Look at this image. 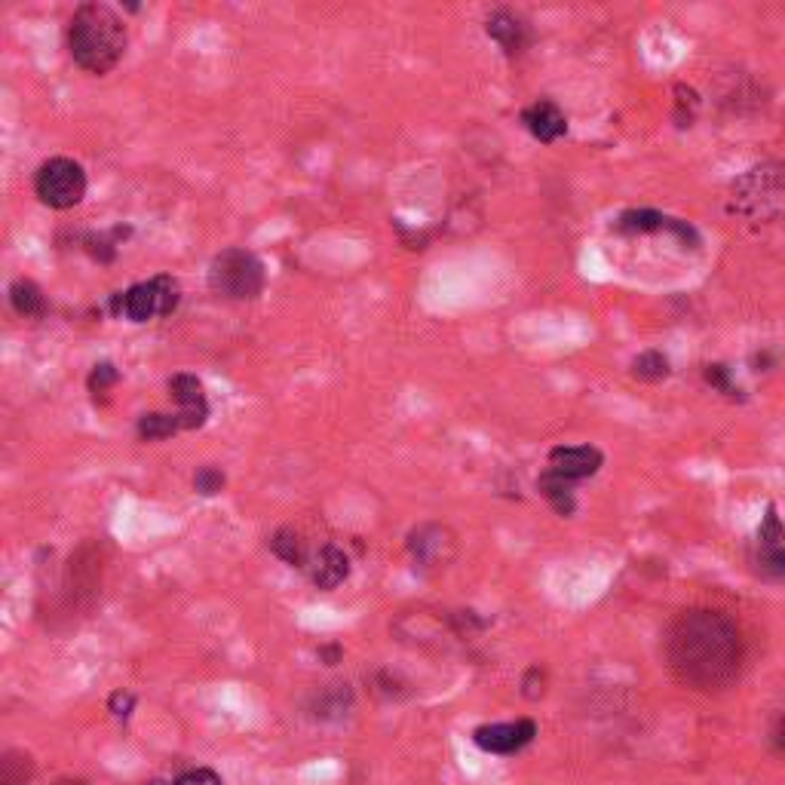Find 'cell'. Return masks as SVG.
<instances>
[{
  "label": "cell",
  "mask_w": 785,
  "mask_h": 785,
  "mask_svg": "<svg viewBox=\"0 0 785 785\" xmlns=\"http://www.w3.org/2000/svg\"><path fill=\"white\" fill-rule=\"evenodd\" d=\"M537 724L531 718L506 721V724H485L473 730V743L488 755H516L534 743Z\"/></svg>",
  "instance_id": "cell-8"
},
{
  "label": "cell",
  "mask_w": 785,
  "mask_h": 785,
  "mask_svg": "<svg viewBox=\"0 0 785 785\" xmlns=\"http://www.w3.org/2000/svg\"><path fill=\"white\" fill-rule=\"evenodd\" d=\"M773 749L779 755H785V718H779L776 727H773Z\"/></svg>",
  "instance_id": "cell-32"
},
{
  "label": "cell",
  "mask_w": 785,
  "mask_h": 785,
  "mask_svg": "<svg viewBox=\"0 0 785 785\" xmlns=\"http://www.w3.org/2000/svg\"><path fill=\"white\" fill-rule=\"evenodd\" d=\"M181 301V286L175 276L160 273L148 283H135L126 292L111 295V313L117 319H129V322H151L157 316H169Z\"/></svg>",
  "instance_id": "cell-5"
},
{
  "label": "cell",
  "mask_w": 785,
  "mask_h": 785,
  "mask_svg": "<svg viewBox=\"0 0 785 785\" xmlns=\"http://www.w3.org/2000/svg\"><path fill=\"white\" fill-rule=\"evenodd\" d=\"M169 393L178 402V418L184 424V430H197L206 424L209 418V402H206V390L200 384V378L194 375H172L169 378Z\"/></svg>",
  "instance_id": "cell-11"
},
{
  "label": "cell",
  "mask_w": 785,
  "mask_h": 785,
  "mask_svg": "<svg viewBox=\"0 0 785 785\" xmlns=\"http://www.w3.org/2000/svg\"><path fill=\"white\" fill-rule=\"evenodd\" d=\"M675 120H678V126H690V120H694V111L700 108V96L690 86H684V83H678L675 86Z\"/></svg>",
  "instance_id": "cell-26"
},
{
  "label": "cell",
  "mask_w": 785,
  "mask_h": 785,
  "mask_svg": "<svg viewBox=\"0 0 785 785\" xmlns=\"http://www.w3.org/2000/svg\"><path fill=\"white\" fill-rule=\"evenodd\" d=\"M703 378H706V384H709V387H715L718 393H724V396H730V399L740 396V387H733V381H730V368H727V365H721V362H715V365H706ZM740 399H743V396H740Z\"/></svg>",
  "instance_id": "cell-27"
},
{
  "label": "cell",
  "mask_w": 785,
  "mask_h": 785,
  "mask_svg": "<svg viewBox=\"0 0 785 785\" xmlns=\"http://www.w3.org/2000/svg\"><path fill=\"white\" fill-rule=\"evenodd\" d=\"M752 565L764 580H785V546H758Z\"/></svg>",
  "instance_id": "cell-22"
},
{
  "label": "cell",
  "mask_w": 785,
  "mask_h": 785,
  "mask_svg": "<svg viewBox=\"0 0 785 785\" xmlns=\"http://www.w3.org/2000/svg\"><path fill=\"white\" fill-rule=\"evenodd\" d=\"M86 169L71 157H50L34 172V194L50 209H74L86 197Z\"/></svg>",
  "instance_id": "cell-6"
},
{
  "label": "cell",
  "mask_w": 785,
  "mask_h": 785,
  "mask_svg": "<svg viewBox=\"0 0 785 785\" xmlns=\"http://www.w3.org/2000/svg\"><path fill=\"white\" fill-rule=\"evenodd\" d=\"M522 694L528 700H540L546 694V672L540 666H531L522 678Z\"/></svg>",
  "instance_id": "cell-29"
},
{
  "label": "cell",
  "mask_w": 785,
  "mask_h": 785,
  "mask_svg": "<svg viewBox=\"0 0 785 785\" xmlns=\"http://www.w3.org/2000/svg\"><path fill=\"white\" fill-rule=\"evenodd\" d=\"M666 221L669 218L654 209H629L617 218V230H623V234H651V230H663Z\"/></svg>",
  "instance_id": "cell-21"
},
{
  "label": "cell",
  "mask_w": 785,
  "mask_h": 785,
  "mask_svg": "<svg viewBox=\"0 0 785 785\" xmlns=\"http://www.w3.org/2000/svg\"><path fill=\"white\" fill-rule=\"evenodd\" d=\"M537 488L540 494L552 503V510H556L559 516H571L577 510V500H574V482L556 476L552 470H546L540 479H537Z\"/></svg>",
  "instance_id": "cell-15"
},
{
  "label": "cell",
  "mask_w": 785,
  "mask_h": 785,
  "mask_svg": "<svg viewBox=\"0 0 785 785\" xmlns=\"http://www.w3.org/2000/svg\"><path fill=\"white\" fill-rule=\"evenodd\" d=\"M408 552L421 571H445L457 559V537L448 525L424 522L408 534Z\"/></svg>",
  "instance_id": "cell-7"
},
{
  "label": "cell",
  "mask_w": 785,
  "mask_h": 785,
  "mask_svg": "<svg viewBox=\"0 0 785 785\" xmlns=\"http://www.w3.org/2000/svg\"><path fill=\"white\" fill-rule=\"evenodd\" d=\"M632 375H635L638 381L657 384V381L669 378V359H666L660 350L641 353V356H635V362H632Z\"/></svg>",
  "instance_id": "cell-23"
},
{
  "label": "cell",
  "mask_w": 785,
  "mask_h": 785,
  "mask_svg": "<svg viewBox=\"0 0 785 785\" xmlns=\"http://www.w3.org/2000/svg\"><path fill=\"white\" fill-rule=\"evenodd\" d=\"M132 709H135V697L132 694H126V690H117V694H111V700H108V712L114 715V718H129L132 715Z\"/></svg>",
  "instance_id": "cell-31"
},
{
  "label": "cell",
  "mask_w": 785,
  "mask_h": 785,
  "mask_svg": "<svg viewBox=\"0 0 785 785\" xmlns=\"http://www.w3.org/2000/svg\"><path fill=\"white\" fill-rule=\"evenodd\" d=\"M488 37L500 46L506 56H519L525 53V46L531 43V28L522 16H516L513 10H494L485 22Z\"/></svg>",
  "instance_id": "cell-12"
},
{
  "label": "cell",
  "mask_w": 785,
  "mask_h": 785,
  "mask_svg": "<svg viewBox=\"0 0 785 785\" xmlns=\"http://www.w3.org/2000/svg\"><path fill=\"white\" fill-rule=\"evenodd\" d=\"M350 706H353V697H350L347 684H329V687L316 697L313 715H316V718H341V712H347Z\"/></svg>",
  "instance_id": "cell-20"
},
{
  "label": "cell",
  "mask_w": 785,
  "mask_h": 785,
  "mask_svg": "<svg viewBox=\"0 0 785 785\" xmlns=\"http://www.w3.org/2000/svg\"><path fill=\"white\" fill-rule=\"evenodd\" d=\"M117 381H120V372L114 368V362H99V365H92L86 387H89L92 396L99 399V396H105L111 387H117Z\"/></svg>",
  "instance_id": "cell-24"
},
{
  "label": "cell",
  "mask_w": 785,
  "mask_h": 785,
  "mask_svg": "<svg viewBox=\"0 0 785 785\" xmlns=\"http://www.w3.org/2000/svg\"><path fill=\"white\" fill-rule=\"evenodd\" d=\"M743 635L727 614L694 608L672 620L666 632V660L675 678L694 690L718 694L740 678Z\"/></svg>",
  "instance_id": "cell-1"
},
{
  "label": "cell",
  "mask_w": 785,
  "mask_h": 785,
  "mask_svg": "<svg viewBox=\"0 0 785 785\" xmlns=\"http://www.w3.org/2000/svg\"><path fill=\"white\" fill-rule=\"evenodd\" d=\"M209 286L227 301H252L264 292V264L249 249H224L212 258Z\"/></svg>",
  "instance_id": "cell-4"
},
{
  "label": "cell",
  "mask_w": 785,
  "mask_h": 785,
  "mask_svg": "<svg viewBox=\"0 0 785 785\" xmlns=\"http://www.w3.org/2000/svg\"><path fill=\"white\" fill-rule=\"evenodd\" d=\"M319 657L326 660L329 666H335L341 660V648H338V644H326V648H319Z\"/></svg>",
  "instance_id": "cell-33"
},
{
  "label": "cell",
  "mask_w": 785,
  "mask_h": 785,
  "mask_svg": "<svg viewBox=\"0 0 785 785\" xmlns=\"http://www.w3.org/2000/svg\"><path fill=\"white\" fill-rule=\"evenodd\" d=\"M522 123L543 145L559 142V138L568 132V117L562 114V108L556 102H549V99H540L531 108H525L522 111Z\"/></svg>",
  "instance_id": "cell-13"
},
{
  "label": "cell",
  "mask_w": 785,
  "mask_h": 785,
  "mask_svg": "<svg viewBox=\"0 0 785 785\" xmlns=\"http://www.w3.org/2000/svg\"><path fill=\"white\" fill-rule=\"evenodd\" d=\"M758 546H785V525L776 513V506H767V516L758 528Z\"/></svg>",
  "instance_id": "cell-25"
},
{
  "label": "cell",
  "mask_w": 785,
  "mask_h": 785,
  "mask_svg": "<svg viewBox=\"0 0 785 785\" xmlns=\"http://www.w3.org/2000/svg\"><path fill=\"white\" fill-rule=\"evenodd\" d=\"M270 549L276 559H283L292 568H304L307 565V543L295 528H280L270 537Z\"/></svg>",
  "instance_id": "cell-16"
},
{
  "label": "cell",
  "mask_w": 785,
  "mask_h": 785,
  "mask_svg": "<svg viewBox=\"0 0 785 785\" xmlns=\"http://www.w3.org/2000/svg\"><path fill=\"white\" fill-rule=\"evenodd\" d=\"M126 22L108 4H83L68 22V53L92 77L111 74L126 53Z\"/></svg>",
  "instance_id": "cell-2"
},
{
  "label": "cell",
  "mask_w": 785,
  "mask_h": 785,
  "mask_svg": "<svg viewBox=\"0 0 785 785\" xmlns=\"http://www.w3.org/2000/svg\"><path fill=\"white\" fill-rule=\"evenodd\" d=\"M99 586H102V556L96 552V546L86 543L68 562V598H71V605L89 608L92 602H96Z\"/></svg>",
  "instance_id": "cell-9"
},
{
  "label": "cell",
  "mask_w": 785,
  "mask_h": 785,
  "mask_svg": "<svg viewBox=\"0 0 785 785\" xmlns=\"http://www.w3.org/2000/svg\"><path fill=\"white\" fill-rule=\"evenodd\" d=\"M727 212L749 224H773L785 218V163L767 160L733 178Z\"/></svg>",
  "instance_id": "cell-3"
},
{
  "label": "cell",
  "mask_w": 785,
  "mask_h": 785,
  "mask_svg": "<svg viewBox=\"0 0 785 785\" xmlns=\"http://www.w3.org/2000/svg\"><path fill=\"white\" fill-rule=\"evenodd\" d=\"M172 785H221V776L209 767H200V770H188L181 773Z\"/></svg>",
  "instance_id": "cell-30"
},
{
  "label": "cell",
  "mask_w": 785,
  "mask_h": 785,
  "mask_svg": "<svg viewBox=\"0 0 785 785\" xmlns=\"http://www.w3.org/2000/svg\"><path fill=\"white\" fill-rule=\"evenodd\" d=\"M224 485H227V479H224V473H221L218 467H200L197 476H194V488H197V494H203V497L221 494Z\"/></svg>",
  "instance_id": "cell-28"
},
{
  "label": "cell",
  "mask_w": 785,
  "mask_h": 785,
  "mask_svg": "<svg viewBox=\"0 0 785 785\" xmlns=\"http://www.w3.org/2000/svg\"><path fill=\"white\" fill-rule=\"evenodd\" d=\"M34 776V761L28 752L10 749L0 758V785H28Z\"/></svg>",
  "instance_id": "cell-19"
},
{
  "label": "cell",
  "mask_w": 785,
  "mask_h": 785,
  "mask_svg": "<svg viewBox=\"0 0 785 785\" xmlns=\"http://www.w3.org/2000/svg\"><path fill=\"white\" fill-rule=\"evenodd\" d=\"M347 577H350V559H347V552H344L341 546H335V543L322 546L319 556L313 559V583H316L319 589L332 592V589H338Z\"/></svg>",
  "instance_id": "cell-14"
},
{
  "label": "cell",
  "mask_w": 785,
  "mask_h": 785,
  "mask_svg": "<svg viewBox=\"0 0 785 785\" xmlns=\"http://www.w3.org/2000/svg\"><path fill=\"white\" fill-rule=\"evenodd\" d=\"M56 785H86V782H80V779H62V782H56Z\"/></svg>",
  "instance_id": "cell-34"
},
{
  "label": "cell",
  "mask_w": 785,
  "mask_h": 785,
  "mask_svg": "<svg viewBox=\"0 0 785 785\" xmlns=\"http://www.w3.org/2000/svg\"><path fill=\"white\" fill-rule=\"evenodd\" d=\"M151 785H166V782H151Z\"/></svg>",
  "instance_id": "cell-35"
},
{
  "label": "cell",
  "mask_w": 785,
  "mask_h": 785,
  "mask_svg": "<svg viewBox=\"0 0 785 785\" xmlns=\"http://www.w3.org/2000/svg\"><path fill=\"white\" fill-rule=\"evenodd\" d=\"M184 424L178 418V411L175 414H166V411H151V414H142L138 418V436H142L145 442H157V439H169L175 433H181Z\"/></svg>",
  "instance_id": "cell-18"
},
{
  "label": "cell",
  "mask_w": 785,
  "mask_h": 785,
  "mask_svg": "<svg viewBox=\"0 0 785 785\" xmlns=\"http://www.w3.org/2000/svg\"><path fill=\"white\" fill-rule=\"evenodd\" d=\"M605 464V454L598 451L595 445H559L549 451V467L556 476L568 479V482H583L589 476H595Z\"/></svg>",
  "instance_id": "cell-10"
},
{
  "label": "cell",
  "mask_w": 785,
  "mask_h": 785,
  "mask_svg": "<svg viewBox=\"0 0 785 785\" xmlns=\"http://www.w3.org/2000/svg\"><path fill=\"white\" fill-rule=\"evenodd\" d=\"M10 304H13V310H16L19 316H28V319H34V316H43V313H46V298H43V289H40L34 280H25V276L10 286Z\"/></svg>",
  "instance_id": "cell-17"
}]
</instances>
